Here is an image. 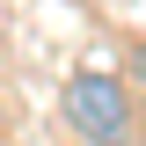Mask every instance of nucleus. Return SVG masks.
<instances>
[{"mask_svg":"<svg viewBox=\"0 0 146 146\" xmlns=\"http://www.w3.org/2000/svg\"><path fill=\"white\" fill-rule=\"evenodd\" d=\"M58 117L80 146H131V95L117 88V73H73Z\"/></svg>","mask_w":146,"mask_h":146,"instance_id":"f257e3e1","label":"nucleus"}]
</instances>
